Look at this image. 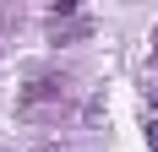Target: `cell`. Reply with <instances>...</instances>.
Segmentation results:
<instances>
[{"mask_svg":"<svg viewBox=\"0 0 158 152\" xmlns=\"http://www.w3.org/2000/svg\"><path fill=\"white\" fill-rule=\"evenodd\" d=\"M147 136H153V152H158V114L147 120Z\"/></svg>","mask_w":158,"mask_h":152,"instance_id":"obj_1","label":"cell"}]
</instances>
